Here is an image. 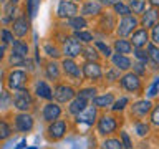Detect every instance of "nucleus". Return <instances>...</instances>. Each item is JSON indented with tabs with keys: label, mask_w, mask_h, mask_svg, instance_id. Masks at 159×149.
I'll list each match as a JSON object with an SVG mask.
<instances>
[{
	"label": "nucleus",
	"mask_w": 159,
	"mask_h": 149,
	"mask_svg": "<svg viewBox=\"0 0 159 149\" xmlns=\"http://www.w3.org/2000/svg\"><path fill=\"white\" fill-rule=\"evenodd\" d=\"M13 108L18 113H30L33 108V96L28 89H17L13 94Z\"/></svg>",
	"instance_id": "f257e3e1"
},
{
	"label": "nucleus",
	"mask_w": 159,
	"mask_h": 149,
	"mask_svg": "<svg viewBox=\"0 0 159 149\" xmlns=\"http://www.w3.org/2000/svg\"><path fill=\"white\" fill-rule=\"evenodd\" d=\"M13 126L18 133L28 134L33 131L35 128V119L30 113H17L13 116Z\"/></svg>",
	"instance_id": "f03ea898"
},
{
	"label": "nucleus",
	"mask_w": 159,
	"mask_h": 149,
	"mask_svg": "<svg viewBox=\"0 0 159 149\" xmlns=\"http://www.w3.org/2000/svg\"><path fill=\"white\" fill-rule=\"evenodd\" d=\"M27 81H28L27 71H23V70H13V71H10L8 78H7V86H8V89L17 91V89H23Z\"/></svg>",
	"instance_id": "7ed1b4c3"
},
{
	"label": "nucleus",
	"mask_w": 159,
	"mask_h": 149,
	"mask_svg": "<svg viewBox=\"0 0 159 149\" xmlns=\"http://www.w3.org/2000/svg\"><path fill=\"white\" fill-rule=\"evenodd\" d=\"M116 128H118V121L114 116H111V114H104V116L98 118V121H96V129L101 136H109V134H113L116 131Z\"/></svg>",
	"instance_id": "20e7f679"
},
{
	"label": "nucleus",
	"mask_w": 159,
	"mask_h": 149,
	"mask_svg": "<svg viewBox=\"0 0 159 149\" xmlns=\"http://www.w3.org/2000/svg\"><path fill=\"white\" fill-rule=\"evenodd\" d=\"M66 133H68V124H66V121H63V119H57V121H53V123H48L47 134H48V139H52V141H60V139H63Z\"/></svg>",
	"instance_id": "39448f33"
},
{
	"label": "nucleus",
	"mask_w": 159,
	"mask_h": 149,
	"mask_svg": "<svg viewBox=\"0 0 159 149\" xmlns=\"http://www.w3.org/2000/svg\"><path fill=\"white\" fill-rule=\"evenodd\" d=\"M138 23H139L138 18L133 17V15H126V17H123L121 20H119V25L116 27L118 35L121 38H126V37H129V35H133L134 32H136Z\"/></svg>",
	"instance_id": "423d86ee"
},
{
	"label": "nucleus",
	"mask_w": 159,
	"mask_h": 149,
	"mask_svg": "<svg viewBox=\"0 0 159 149\" xmlns=\"http://www.w3.org/2000/svg\"><path fill=\"white\" fill-rule=\"evenodd\" d=\"M73 98H76V91L70 84H58L53 89V99L57 103H70Z\"/></svg>",
	"instance_id": "0eeeda50"
},
{
	"label": "nucleus",
	"mask_w": 159,
	"mask_h": 149,
	"mask_svg": "<svg viewBox=\"0 0 159 149\" xmlns=\"http://www.w3.org/2000/svg\"><path fill=\"white\" fill-rule=\"evenodd\" d=\"M61 113H63L61 106H60L58 103H53V101H48L42 108V118H43L45 123L57 121V119H60V116H61Z\"/></svg>",
	"instance_id": "6e6552de"
},
{
	"label": "nucleus",
	"mask_w": 159,
	"mask_h": 149,
	"mask_svg": "<svg viewBox=\"0 0 159 149\" xmlns=\"http://www.w3.org/2000/svg\"><path fill=\"white\" fill-rule=\"evenodd\" d=\"M119 83H121V86L126 89V91H129V93L141 91V78H139L134 71L123 74V76L119 78Z\"/></svg>",
	"instance_id": "1a4fd4ad"
},
{
	"label": "nucleus",
	"mask_w": 159,
	"mask_h": 149,
	"mask_svg": "<svg viewBox=\"0 0 159 149\" xmlns=\"http://www.w3.org/2000/svg\"><path fill=\"white\" fill-rule=\"evenodd\" d=\"M61 68H63V73L66 76H70L71 79H76V81H81V76H84L83 70L75 63L73 58H65L61 61Z\"/></svg>",
	"instance_id": "9d476101"
},
{
	"label": "nucleus",
	"mask_w": 159,
	"mask_h": 149,
	"mask_svg": "<svg viewBox=\"0 0 159 149\" xmlns=\"http://www.w3.org/2000/svg\"><path fill=\"white\" fill-rule=\"evenodd\" d=\"M96 118H98V108L94 106H86L84 111H81L80 114H76V123L80 124H84V126H93L96 123Z\"/></svg>",
	"instance_id": "9b49d317"
},
{
	"label": "nucleus",
	"mask_w": 159,
	"mask_h": 149,
	"mask_svg": "<svg viewBox=\"0 0 159 149\" xmlns=\"http://www.w3.org/2000/svg\"><path fill=\"white\" fill-rule=\"evenodd\" d=\"M83 53V48H81V43L78 42L76 38H66L65 40V45H63V55L66 58H76Z\"/></svg>",
	"instance_id": "f8f14e48"
},
{
	"label": "nucleus",
	"mask_w": 159,
	"mask_h": 149,
	"mask_svg": "<svg viewBox=\"0 0 159 149\" xmlns=\"http://www.w3.org/2000/svg\"><path fill=\"white\" fill-rule=\"evenodd\" d=\"M78 13V5L71 2V0H61L58 3V10H57V15L60 18H71Z\"/></svg>",
	"instance_id": "ddd939ff"
},
{
	"label": "nucleus",
	"mask_w": 159,
	"mask_h": 149,
	"mask_svg": "<svg viewBox=\"0 0 159 149\" xmlns=\"http://www.w3.org/2000/svg\"><path fill=\"white\" fill-rule=\"evenodd\" d=\"M151 109H152V103L149 101V99H139V101L133 103L131 114L136 118H144L146 114L151 113Z\"/></svg>",
	"instance_id": "4468645a"
},
{
	"label": "nucleus",
	"mask_w": 159,
	"mask_h": 149,
	"mask_svg": "<svg viewBox=\"0 0 159 149\" xmlns=\"http://www.w3.org/2000/svg\"><path fill=\"white\" fill-rule=\"evenodd\" d=\"M83 74L88 79H99L103 76V70L98 61H86L83 66Z\"/></svg>",
	"instance_id": "2eb2a0df"
},
{
	"label": "nucleus",
	"mask_w": 159,
	"mask_h": 149,
	"mask_svg": "<svg viewBox=\"0 0 159 149\" xmlns=\"http://www.w3.org/2000/svg\"><path fill=\"white\" fill-rule=\"evenodd\" d=\"M35 94L40 99H45V101H53V89L47 81H37L35 83Z\"/></svg>",
	"instance_id": "dca6fc26"
},
{
	"label": "nucleus",
	"mask_w": 159,
	"mask_h": 149,
	"mask_svg": "<svg viewBox=\"0 0 159 149\" xmlns=\"http://www.w3.org/2000/svg\"><path fill=\"white\" fill-rule=\"evenodd\" d=\"M131 43L134 48H143L149 43V33L146 28H139L131 35Z\"/></svg>",
	"instance_id": "f3484780"
},
{
	"label": "nucleus",
	"mask_w": 159,
	"mask_h": 149,
	"mask_svg": "<svg viewBox=\"0 0 159 149\" xmlns=\"http://www.w3.org/2000/svg\"><path fill=\"white\" fill-rule=\"evenodd\" d=\"M12 27H13V33L17 35L18 38H23L25 35L28 33V20H27V17H25V15H20L18 18L13 20Z\"/></svg>",
	"instance_id": "a211bd4d"
},
{
	"label": "nucleus",
	"mask_w": 159,
	"mask_h": 149,
	"mask_svg": "<svg viewBox=\"0 0 159 149\" xmlns=\"http://www.w3.org/2000/svg\"><path fill=\"white\" fill-rule=\"evenodd\" d=\"M111 61H113V65L119 70V71H128L129 68H133V63H131V60L128 58V55L116 53V55L111 56Z\"/></svg>",
	"instance_id": "6ab92c4d"
},
{
	"label": "nucleus",
	"mask_w": 159,
	"mask_h": 149,
	"mask_svg": "<svg viewBox=\"0 0 159 149\" xmlns=\"http://www.w3.org/2000/svg\"><path fill=\"white\" fill-rule=\"evenodd\" d=\"M101 13V3L96 0H88L81 7V15L83 17H94V15Z\"/></svg>",
	"instance_id": "aec40b11"
},
{
	"label": "nucleus",
	"mask_w": 159,
	"mask_h": 149,
	"mask_svg": "<svg viewBox=\"0 0 159 149\" xmlns=\"http://www.w3.org/2000/svg\"><path fill=\"white\" fill-rule=\"evenodd\" d=\"M157 20H159V12H156L154 8H149V10H144L143 12L141 23L144 28H152L157 23Z\"/></svg>",
	"instance_id": "412c9836"
},
{
	"label": "nucleus",
	"mask_w": 159,
	"mask_h": 149,
	"mask_svg": "<svg viewBox=\"0 0 159 149\" xmlns=\"http://www.w3.org/2000/svg\"><path fill=\"white\" fill-rule=\"evenodd\" d=\"M88 106V99H84V98H73L71 101H70V106H68V113L70 114H73V116H76V114H80L81 111H84Z\"/></svg>",
	"instance_id": "4be33fe9"
},
{
	"label": "nucleus",
	"mask_w": 159,
	"mask_h": 149,
	"mask_svg": "<svg viewBox=\"0 0 159 149\" xmlns=\"http://www.w3.org/2000/svg\"><path fill=\"white\" fill-rule=\"evenodd\" d=\"M91 101L96 108H111L114 103V94L106 93V94H101V96H94Z\"/></svg>",
	"instance_id": "5701e85b"
},
{
	"label": "nucleus",
	"mask_w": 159,
	"mask_h": 149,
	"mask_svg": "<svg viewBox=\"0 0 159 149\" xmlns=\"http://www.w3.org/2000/svg\"><path fill=\"white\" fill-rule=\"evenodd\" d=\"M68 27L70 28H73L75 32H80V30H84L88 27V22L84 20V17L81 15H75V17H71V18H68Z\"/></svg>",
	"instance_id": "b1692460"
},
{
	"label": "nucleus",
	"mask_w": 159,
	"mask_h": 149,
	"mask_svg": "<svg viewBox=\"0 0 159 149\" xmlns=\"http://www.w3.org/2000/svg\"><path fill=\"white\" fill-rule=\"evenodd\" d=\"M114 50L116 53H121V55H129L133 50V43L129 40H124V38H118L114 42Z\"/></svg>",
	"instance_id": "393cba45"
},
{
	"label": "nucleus",
	"mask_w": 159,
	"mask_h": 149,
	"mask_svg": "<svg viewBox=\"0 0 159 149\" xmlns=\"http://www.w3.org/2000/svg\"><path fill=\"white\" fill-rule=\"evenodd\" d=\"M45 74H47V78L52 79V81L58 79L60 74H61V71H60V65L55 63V61L47 63V66H45Z\"/></svg>",
	"instance_id": "a878e982"
},
{
	"label": "nucleus",
	"mask_w": 159,
	"mask_h": 149,
	"mask_svg": "<svg viewBox=\"0 0 159 149\" xmlns=\"http://www.w3.org/2000/svg\"><path fill=\"white\" fill-rule=\"evenodd\" d=\"M12 53L20 55V56H27L28 55V45L23 43L22 40H13L12 42Z\"/></svg>",
	"instance_id": "bb28decb"
},
{
	"label": "nucleus",
	"mask_w": 159,
	"mask_h": 149,
	"mask_svg": "<svg viewBox=\"0 0 159 149\" xmlns=\"http://www.w3.org/2000/svg\"><path fill=\"white\" fill-rule=\"evenodd\" d=\"M148 55H149V61H152V65L159 66V45L148 43Z\"/></svg>",
	"instance_id": "cd10ccee"
},
{
	"label": "nucleus",
	"mask_w": 159,
	"mask_h": 149,
	"mask_svg": "<svg viewBox=\"0 0 159 149\" xmlns=\"http://www.w3.org/2000/svg\"><path fill=\"white\" fill-rule=\"evenodd\" d=\"M83 58L86 60V61H98L99 60V53H98V48L96 47H86L83 50Z\"/></svg>",
	"instance_id": "c85d7f7f"
},
{
	"label": "nucleus",
	"mask_w": 159,
	"mask_h": 149,
	"mask_svg": "<svg viewBox=\"0 0 159 149\" xmlns=\"http://www.w3.org/2000/svg\"><path fill=\"white\" fill-rule=\"evenodd\" d=\"M128 5H129V8H131V12L133 13H141L146 10V2L144 0H128Z\"/></svg>",
	"instance_id": "c756f323"
},
{
	"label": "nucleus",
	"mask_w": 159,
	"mask_h": 149,
	"mask_svg": "<svg viewBox=\"0 0 159 149\" xmlns=\"http://www.w3.org/2000/svg\"><path fill=\"white\" fill-rule=\"evenodd\" d=\"M10 136H12V126L7 121L0 119V141H7Z\"/></svg>",
	"instance_id": "7c9ffc66"
},
{
	"label": "nucleus",
	"mask_w": 159,
	"mask_h": 149,
	"mask_svg": "<svg viewBox=\"0 0 159 149\" xmlns=\"http://www.w3.org/2000/svg\"><path fill=\"white\" fill-rule=\"evenodd\" d=\"M103 149H124V146H123L121 139L108 138V139H104V142H103Z\"/></svg>",
	"instance_id": "2f4dec72"
},
{
	"label": "nucleus",
	"mask_w": 159,
	"mask_h": 149,
	"mask_svg": "<svg viewBox=\"0 0 159 149\" xmlns=\"http://www.w3.org/2000/svg\"><path fill=\"white\" fill-rule=\"evenodd\" d=\"M113 8H114V12H116L118 15H121V17H126V15H131V8H129V5L123 3L121 0H119V2H114Z\"/></svg>",
	"instance_id": "473e14b6"
},
{
	"label": "nucleus",
	"mask_w": 159,
	"mask_h": 149,
	"mask_svg": "<svg viewBox=\"0 0 159 149\" xmlns=\"http://www.w3.org/2000/svg\"><path fill=\"white\" fill-rule=\"evenodd\" d=\"M96 88H83V89H80V91L76 93V96H80V98H84V99H93L94 96H96Z\"/></svg>",
	"instance_id": "72a5a7b5"
},
{
	"label": "nucleus",
	"mask_w": 159,
	"mask_h": 149,
	"mask_svg": "<svg viewBox=\"0 0 159 149\" xmlns=\"http://www.w3.org/2000/svg\"><path fill=\"white\" fill-rule=\"evenodd\" d=\"M75 38L80 40L83 43H91L93 42V35L86 32V30H80V32H75Z\"/></svg>",
	"instance_id": "f704fd0d"
},
{
	"label": "nucleus",
	"mask_w": 159,
	"mask_h": 149,
	"mask_svg": "<svg viewBox=\"0 0 159 149\" xmlns=\"http://www.w3.org/2000/svg\"><path fill=\"white\" fill-rule=\"evenodd\" d=\"M45 53H47L48 56H52V58H58L60 55H61L60 48L57 47V45H52V43H47V45H45Z\"/></svg>",
	"instance_id": "c9c22d12"
},
{
	"label": "nucleus",
	"mask_w": 159,
	"mask_h": 149,
	"mask_svg": "<svg viewBox=\"0 0 159 149\" xmlns=\"http://www.w3.org/2000/svg\"><path fill=\"white\" fill-rule=\"evenodd\" d=\"M134 131H136V134H138L139 138L148 136V133H149V124H146V123H136V124H134Z\"/></svg>",
	"instance_id": "e433bc0d"
},
{
	"label": "nucleus",
	"mask_w": 159,
	"mask_h": 149,
	"mask_svg": "<svg viewBox=\"0 0 159 149\" xmlns=\"http://www.w3.org/2000/svg\"><path fill=\"white\" fill-rule=\"evenodd\" d=\"M8 104H13V96H10L8 91L0 93V108H8Z\"/></svg>",
	"instance_id": "4c0bfd02"
},
{
	"label": "nucleus",
	"mask_w": 159,
	"mask_h": 149,
	"mask_svg": "<svg viewBox=\"0 0 159 149\" xmlns=\"http://www.w3.org/2000/svg\"><path fill=\"white\" fill-rule=\"evenodd\" d=\"M128 103H129V99L126 96H123V98H119V99H116V101L113 103L111 109H113V111H123V109L128 106Z\"/></svg>",
	"instance_id": "58836bf2"
},
{
	"label": "nucleus",
	"mask_w": 159,
	"mask_h": 149,
	"mask_svg": "<svg viewBox=\"0 0 159 149\" xmlns=\"http://www.w3.org/2000/svg\"><path fill=\"white\" fill-rule=\"evenodd\" d=\"M94 47H96L99 52H101L103 56H106V58H111V56H113V55H111V53H113L111 48H109L108 45H104L103 42H94Z\"/></svg>",
	"instance_id": "ea45409f"
},
{
	"label": "nucleus",
	"mask_w": 159,
	"mask_h": 149,
	"mask_svg": "<svg viewBox=\"0 0 159 149\" xmlns=\"http://www.w3.org/2000/svg\"><path fill=\"white\" fill-rule=\"evenodd\" d=\"M149 119H151L152 126L159 128V104H156V106L151 109V113H149Z\"/></svg>",
	"instance_id": "a19ab883"
},
{
	"label": "nucleus",
	"mask_w": 159,
	"mask_h": 149,
	"mask_svg": "<svg viewBox=\"0 0 159 149\" xmlns=\"http://www.w3.org/2000/svg\"><path fill=\"white\" fill-rule=\"evenodd\" d=\"M134 56H136L138 61H141V63H148L149 61V55L148 52H144L143 48H136L134 50Z\"/></svg>",
	"instance_id": "79ce46f5"
},
{
	"label": "nucleus",
	"mask_w": 159,
	"mask_h": 149,
	"mask_svg": "<svg viewBox=\"0 0 159 149\" xmlns=\"http://www.w3.org/2000/svg\"><path fill=\"white\" fill-rule=\"evenodd\" d=\"M157 89H159V76L154 78L152 84L149 86V89H148V98H154V96H156V94H157Z\"/></svg>",
	"instance_id": "37998d69"
},
{
	"label": "nucleus",
	"mask_w": 159,
	"mask_h": 149,
	"mask_svg": "<svg viewBox=\"0 0 159 149\" xmlns=\"http://www.w3.org/2000/svg\"><path fill=\"white\" fill-rule=\"evenodd\" d=\"M133 71L138 74V76H143V74H146V63H133Z\"/></svg>",
	"instance_id": "c03bdc74"
},
{
	"label": "nucleus",
	"mask_w": 159,
	"mask_h": 149,
	"mask_svg": "<svg viewBox=\"0 0 159 149\" xmlns=\"http://www.w3.org/2000/svg\"><path fill=\"white\" fill-rule=\"evenodd\" d=\"M25 56H20V55H15L12 53L10 55V65H15V66H18V65H25Z\"/></svg>",
	"instance_id": "a18cd8bd"
},
{
	"label": "nucleus",
	"mask_w": 159,
	"mask_h": 149,
	"mask_svg": "<svg viewBox=\"0 0 159 149\" xmlns=\"http://www.w3.org/2000/svg\"><path fill=\"white\" fill-rule=\"evenodd\" d=\"M106 79L108 81H116V79H119V70L114 66L109 71H106Z\"/></svg>",
	"instance_id": "49530a36"
},
{
	"label": "nucleus",
	"mask_w": 159,
	"mask_h": 149,
	"mask_svg": "<svg viewBox=\"0 0 159 149\" xmlns=\"http://www.w3.org/2000/svg\"><path fill=\"white\" fill-rule=\"evenodd\" d=\"M101 25H108V27H103V28H111V27H114L113 15H109V13H104V15H103V18H101Z\"/></svg>",
	"instance_id": "de8ad7c7"
},
{
	"label": "nucleus",
	"mask_w": 159,
	"mask_h": 149,
	"mask_svg": "<svg viewBox=\"0 0 159 149\" xmlns=\"http://www.w3.org/2000/svg\"><path fill=\"white\" fill-rule=\"evenodd\" d=\"M121 141H123L124 149H131V147H133V142H131V139H129V136H128L126 131H121Z\"/></svg>",
	"instance_id": "09e8293b"
},
{
	"label": "nucleus",
	"mask_w": 159,
	"mask_h": 149,
	"mask_svg": "<svg viewBox=\"0 0 159 149\" xmlns=\"http://www.w3.org/2000/svg\"><path fill=\"white\" fill-rule=\"evenodd\" d=\"M151 40H152V43L159 45V23H156L151 28Z\"/></svg>",
	"instance_id": "8fccbe9b"
},
{
	"label": "nucleus",
	"mask_w": 159,
	"mask_h": 149,
	"mask_svg": "<svg viewBox=\"0 0 159 149\" xmlns=\"http://www.w3.org/2000/svg\"><path fill=\"white\" fill-rule=\"evenodd\" d=\"M2 40H3V43H12L13 42V35L8 32V30H2Z\"/></svg>",
	"instance_id": "3c124183"
},
{
	"label": "nucleus",
	"mask_w": 159,
	"mask_h": 149,
	"mask_svg": "<svg viewBox=\"0 0 159 149\" xmlns=\"http://www.w3.org/2000/svg\"><path fill=\"white\" fill-rule=\"evenodd\" d=\"M149 3H151L152 7H159V0H149Z\"/></svg>",
	"instance_id": "603ef678"
},
{
	"label": "nucleus",
	"mask_w": 159,
	"mask_h": 149,
	"mask_svg": "<svg viewBox=\"0 0 159 149\" xmlns=\"http://www.w3.org/2000/svg\"><path fill=\"white\" fill-rule=\"evenodd\" d=\"M103 5H114L113 0H103Z\"/></svg>",
	"instance_id": "864d4df0"
},
{
	"label": "nucleus",
	"mask_w": 159,
	"mask_h": 149,
	"mask_svg": "<svg viewBox=\"0 0 159 149\" xmlns=\"http://www.w3.org/2000/svg\"><path fill=\"white\" fill-rule=\"evenodd\" d=\"M3 52H5V47H0V60L3 58Z\"/></svg>",
	"instance_id": "5fc2aeb1"
},
{
	"label": "nucleus",
	"mask_w": 159,
	"mask_h": 149,
	"mask_svg": "<svg viewBox=\"0 0 159 149\" xmlns=\"http://www.w3.org/2000/svg\"><path fill=\"white\" fill-rule=\"evenodd\" d=\"M10 2H12V3H17V2H18V0H10Z\"/></svg>",
	"instance_id": "6e6d98bb"
},
{
	"label": "nucleus",
	"mask_w": 159,
	"mask_h": 149,
	"mask_svg": "<svg viewBox=\"0 0 159 149\" xmlns=\"http://www.w3.org/2000/svg\"><path fill=\"white\" fill-rule=\"evenodd\" d=\"M5 2H7V0H0V3H5Z\"/></svg>",
	"instance_id": "4d7b16f0"
},
{
	"label": "nucleus",
	"mask_w": 159,
	"mask_h": 149,
	"mask_svg": "<svg viewBox=\"0 0 159 149\" xmlns=\"http://www.w3.org/2000/svg\"><path fill=\"white\" fill-rule=\"evenodd\" d=\"M71 2H80V0H71Z\"/></svg>",
	"instance_id": "13d9d810"
}]
</instances>
